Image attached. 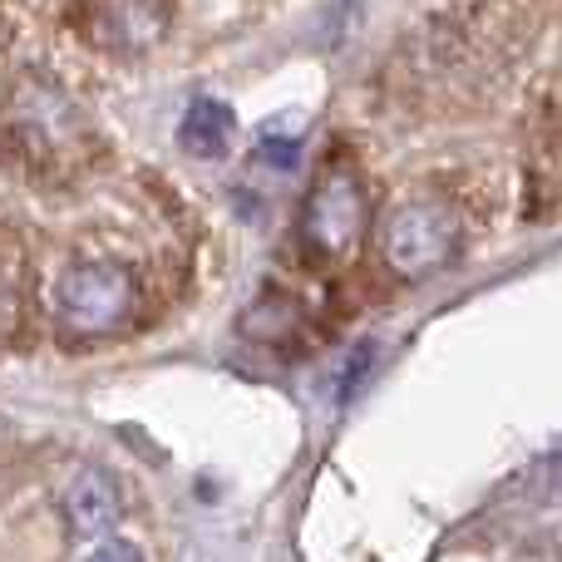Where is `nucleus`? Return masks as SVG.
<instances>
[{
	"label": "nucleus",
	"instance_id": "nucleus-1",
	"mask_svg": "<svg viewBox=\"0 0 562 562\" xmlns=\"http://www.w3.org/2000/svg\"><path fill=\"white\" fill-rule=\"evenodd\" d=\"M380 262L390 267L400 281H425L445 272L464 247V217L445 198H409L380 223L375 233Z\"/></svg>",
	"mask_w": 562,
	"mask_h": 562
},
{
	"label": "nucleus",
	"instance_id": "nucleus-2",
	"mask_svg": "<svg viewBox=\"0 0 562 562\" xmlns=\"http://www.w3.org/2000/svg\"><path fill=\"white\" fill-rule=\"evenodd\" d=\"M55 311H59L65 336H75V340L114 336L138 311V281L128 267H114V262L69 267V272L59 277Z\"/></svg>",
	"mask_w": 562,
	"mask_h": 562
},
{
	"label": "nucleus",
	"instance_id": "nucleus-3",
	"mask_svg": "<svg viewBox=\"0 0 562 562\" xmlns=\"http://www.w3.org/2000/svg\"><path fill=\"white\" fill-rule=\"evenodd\" d=\"M306 243L321 257H346L370 227V193L356 168H326L306 203Z\"/></svg>",
	"mask_w": 562,
	"mask_h": 562
},
{
	"label": "nucleus",
	"instance_id": "nucleus-4",
	"mask_svg": "<svg viewBox=\"0 0 562 562\" xmlns=\"http://www.w3.org/2000/svg\"><path fill=\"white\" fill-rule=\"evenodd\" d=\"M59 508H65V524L75 538H104L124 518V488H119V479L109 469L85 464L69 474Z\"/></svg>",
	"mask_w": 562,
	"mask_h": 562
},
{
	"label": "nucleus",
	"instance_id": "nucleus-5",
	"mask_svg": "<svg viewBox=\"0 0 562 562\" xmlns=\"http://www.w3.org/2000/svg\"><path fill=\"white\" fill-rule=\"evenodd\" d=\"M168 5H138V0H114V5H85L79 20L89 25V40L104 49H119V55H134V49H148L164 40L168 30Z\"/></svg>",
	"mask_w": 562,
	"mask_h": 562
},
{
	"label": "nucleus",
	"instance_id": "nucleus-6",
	"mask_svg": "<svg viewBox=\"0 0 562 562\" xmlns=\"http://www.w3.org/2000/svg\"><path fill=\"white\" fill-rule=\"evenodd\" d=\"M233 124L237 119L223 99H193L183 124H178V144H183L193 158H223L227 138H233Z\"/></svg>",
	"mask_w": 562,
	"mask_h": 562
},
{
	"label": "nucleus",
	"instance_id": "nucleus-7",
	"mask_svg": "<svg viewBox=\"0 0 562 562\" xmlns=\"http://www.w3.org/2000/svg\"><path fill=\"white\" fill-rule=\"evenodd\" d=\"M370 360H375V346H356V366H346V375H340V400L356 395V385H360V375H366Z\"/></svg>",
	"mask_w": 562,
	"mask_h": 562
},
{
	"label": "nucleus",
	"instance_id": "nucleus-8",
	"mask_svg": "<svg viewBox=\"0 0 562 562\" xmlns=\"http://www.w3.org/2000/svg\"><path fill=\"white\" fill-rule=\"evenodd\" d=\"M89 562H144V553H138L128 538H109L104 548H94V558Z\"/></svg>",
	"mask_w": 562,
	"mask_h": 562
}]
</instances>
